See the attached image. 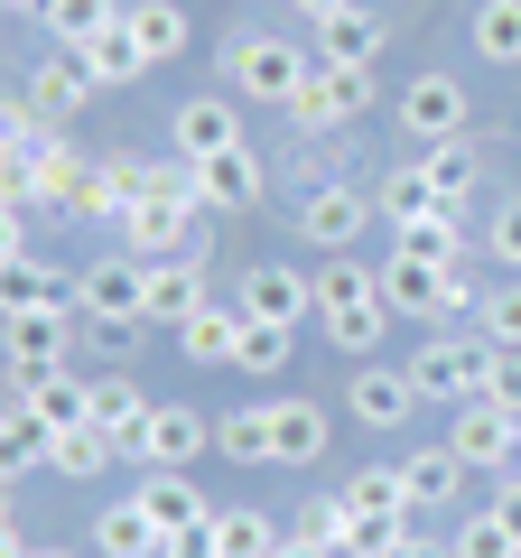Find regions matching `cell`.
<instances>
[{"mask_svg": "<svg viewBox=\"0 0 521 558\" xmlns=\"http://www.w3.org/2000/svg\"><path fill=\"white\" fill-rule=\"evenodd\" d=\"M223 75H233V94H252V102H299V84L317 75V47H299V38H270V28H242V38H223Z\"/></svg>", "mask_w": 521, "mask_h": 558, "instance_id": "1", "label": "cell"}, {"mask_svg": "<svg viewBox=\"0 0 521 558\" xmlns=\"http://www.w3.org/2000/svg\"><path fill=\"white\" fill-rule=\"evenodd\" d=\"M186 186H196V205H215V215H252L260 205V159L252 149H215V159H178Z\"/></svg>", "mask_w": 521, "mask_h": 558, "instance_id": "11", "label": "cell"}, {"mask_svg": "<svg viewBox=\"0 0 521 558\" xmlns=\"http://www.w3.org/2000/svg\"><path fill=\"white\" fill-rule=\"evenodd\" d=\"M75 57H84V75H94L102 94H112V84H141L149 65H159L141 38H131V20H121V28H102V38H94V47H75Z\"/></svg>", "mask_w": 521, "mask_h": 558, "instance_id": "24", "label": "cell"}, {"mask_svg": "<svg viewBox=\"0 0 521 558\" xmlns=\"http://www.w3.org/2000/svg\"><path fill=\"white\" fill-rule=\"evenodd\" d=\"M0 521H10V484H0Z\"/></svg>", "mask_w": 521, "mask_h": 558, "instance_id": "58", "label": "cell"}, {"mask_svg": "<svg viewBox=\"0 0 521 558\" xmlns=\"http://www.w3.org/2000/svg\"><path fill=\"white\" fill-rule=\"evenodd\" d=\"M47 447H57V428H47L38 410H10L0 418V484H20L28 465H47Z\"/></svg>", "mask_w": 521, "mask_h": 558, "instance_id": "31", "label": "cell"}, {"mask_svg": "<svg viewBox=\"0 0 521 558\" xmlns=\"http://www.w3.org/2000/svg\"><path fill=\"white\" fill-rule=\"evenodd\" d=\"M289 363V326H260V317H242V336H233V373H280Z\"/></svg>", "mask_w": 521, "mask_h": 558, "instance_id": "39", "label": "cell"}, {"mask_svg": "<svg viewBox=\"0 0 521 558\" xmlns=\"http://www.w3.org/2000/svg\"><path fill=\"white\" fill-rule=\"evenodd\" d=\"M102 178H112V196H121V215H131V205H141L149 186H159V168H149V159H102Z\"/></svg>", "mask_w": 521, "mask_h": 558, "instance_id": "46", "label": "cell"}, {"mask_svg": "<svg viewBox=\"0 0 521 558\" xmlns=\"http://www.w3.org/2000/svg\"><path fill=\"white\" fill-rule=\"evenodd\" d=\"M10 410H20V400H0V418H10Z\"/></svg>", "mask_w": 521, "mask_h": 558, "instance_id": "59", "label": "cell"}, {"mask_svg": "<svg viewBox=\"0 0 521 558\" xmlns=\"http://www.w3.org/2000/svg\"><path fill=\"white\" fill-rule=\"evenodd\" d=\"M494 512H502V521H512V531H521V484H512V494H502V502H494Z\"/></svg>", "mask_w": 521, "mask_h": 558, "instance_id": "55", "label": "cell"}, {"mask_svg": "<svg viewBox=\"0 0 521 558\" xmlns=\"http://www.w3.org/2000/svg\"><path fill=\"white\" fill-rule=\"evenodd\" d=\"M307 47H317V75H326V65H373L381 57V20H373V10H336V20L307 28Z\"/></svg>", "mask_w": 521, "mask_h": 558, "instance_id": "23", "label": "cell"}, {"mask_svg": "<svg viewBox=\"0 0 521 558\" xmlns=\"http://www.w3.org/2000/svg\"><path fill=\"white\" fill-rule=\"evenodd\" d=\"M84 317L102 326V336H131V326H149V260L141 252H102L84 260Z\"/></svg>", "mask_w": 521, "mask_h": 558, "instance_id": "5", "label": "cell"}, {"mask_svg": "<svg viewBox=\"0 0 521 558\" xmlns=\"http://www.w3.org/2000/svg\"><path fill=\"white\" fill-rule=\"evenodd\" d=\"M381 317H391V307L373 299V307H326L317 326H326V344H336V354H373V344H381Z\"/></svg>", "mask_w": 521, "mask_h": 558, "instance_id": "40", "label": "cell"}, {"mask_svg": "<svg viewBox=\"0 0 521 558\" xmlns=\"http://www.w3.org/2000/svg\"><path fill=\"white\" fill-rule=\"evenodd\" d=\"M28 558H75V549H28Z\"/></svg>", "mask_w": 521, "mask_h": 558, "instance_id": "57", "label": "cell"}, {"mask_svg": "<svg viewBox=\"0 0 521 558\" xmlns=\"http://www.w3.org/2000/svg\"><path fill=\"white\" fill-rule=\"evenodd\" d=\"M420 178L438 186V205H465V196H475V149H465V140H428Z\"/></svg>", "mask_w": 521, "mask_h": 558, "instance_id": "37", "label": "cell"}, {"mask_svg": "<svg viewBox=\"0 0 521 558\" xmlns=\"http://www.w3.org/2000/svg\"><path fill=\"white\" fill-rule=\"evenodd\" d=\"M233 336H242V307H223V299H205L196 317L178 326V354H186V363H233Z\"/></svg>", "mask_w": 521, "mask_h": 558, "instance_id": "29", "label": "cell"}, {"mask_svg": "<svg viewBox=\"0 0 521 558\" xmlns=\"http://www.w3.org/2000/svg\"><path fill=\"white\" fill-rule=\"evenodd\" d=\"M299 539H317V549H336V539H344V494L307 502V512H299Z\"/></svg>", "mask_w": 521, "mask_h": 558, "instance_id": "47", "label": "cell"}, {"mask_svg": "<svg viewBox=\"0 0 521 558\" xmlns=\"http://www.w3.org/2000/svg\"><path fill=\"white\" fill-rule=\"evenodd\" d=\"M215 457H223V465H270V400H260V410H223V418H215Z\"/></svg>", "mask_w": 521, "mask_h": 558, "instance_id": "33", "label": "cell"}, {"mask_svg": "<svg viewBox=\"0 0 521 558\" xmlns=\"http://www.w3.org/2000/svg\"><path fill=\"white\" fill-rule=\"evenodd\" d=\"M307 279H317V317H326V307H373L381 299V270H363L354 252H326Z\"/></svg>", "mask_w": 521, "mask_h": 558, "instance_id": "27", "label": "cell"}, {"mask_svg": "<svg viewBox=\"0 0 521 558\" xmlns=\"http://www.w3.org/2000/svg\"><path fill=\"white\" fill-rule=\"evenodd\" d=\"M373 205H381V223H410V215H428V205H438V186H428L420 168H391V178L373 186Z\"/></svg>", "mask_w": 521, "mask_h": 558, "instance_id": "42", "label": "cell"}, {"mask_svg": "<svg viewBox=\"0 0 521 558\" xmlns=\"http://www.w3.org/2000/svg\"><path fill=\"white\" fill-rule=\"evenodd\" d=\"M10 336V373H57L65 344H75V307H28V317H0Z\"/></svg>", "mask_w": 521, "mask_h": 558, "instance_id": "13", "label": "cell"}, {"mask_svg": "<svg viewBox=\"0 0 521 558\" xmlns=\"http://www.w3.org/2000/svg\"><path fill=\"white\" fill-rule=\"evenodd\" d=\"M168 140H178V159H215V149H242V112H233L223 94H196V102H178Z\"/></svg>", "mask_w": 521, "mask_h": 558, "instance_id": "19", "label": "cell"}, {"mask_svg": "<svg viewBox=\"0 0 521 558\" xmlns=\"http://www.w3.org/2000/svg\"><path fill=\"white\" fill-rule=\"evenodd\" d=\"M484 400L521 418V354H512V344H502V354H494V381H484Z\"/></svg>", "mask_w": 521, "mask_h": 558, "instance_id": "49", "label": "cell"}, {"mask_svg": "<svg viewBox=\"0 0 521 558\" xmlns=\"http://www.w3.org/2000/svg\"><path fill=\"white\" fill-rule=\"evenodd\" d=\"M28 307H75L84 317V279L57 270V260H38V252H20L0 270V317H28Z\"/></svg>", "mask_w": 521, "mask_h": 558, "instance_id": "10", "label": "cell"}, {"mask_svg": "<svg viewBox=\"0 0 521 558\" xmlns=\"http://www.w3.org/2000/svg\"><path fill=\"white\" fill-rule=\"evenodd\" d=\"M141 502H149V521H159L168 539H196L205 521L223 512V502H205L196 484H186V465H149V475H141Z\"/></svg>", "mask_w": 521, "mask_h": 558, "instance_id": "15", "label": "cell"}, {"mask_svg": "<svg viewBox=\"0 0 521 558\" xmlns=\"http://www.w3.org/2000/svg\"><path fill=\"white\" fill-rule=\"evenodd\" d=\"M0 558H28V539H20V521H0Z\"/></svg>", "mask_w": 521, "mask_h": 558, "instance_id": "54", "label": "cell"}, {"mask_svg": "<svg viewBox=\"0 0 521 558\" xmlns=\"http://www.w3.org/2000/svg\"><path fill=\"white\" fill-rule=\"evenodd\" d=\"M84 178H94V168H84L75 149H65V140H47L38 159H28V186H38V205H57V215H75V196H84Z\"/></svg>", "mask_w": 521, "mask_h": 558, "instance_id": "30", "label": "cell"}, {"mask_svg": "<svg viewBox=\"0 0 521 558\" xmlns=\"http://www.w3.org/2000/svg\"><path fill=\"white\" fill-rule=\"evenodd\" d=\"M447 270H457V260H447ZM447 270L438 260L391 252L381 260V307H391V317H447Z\"/></svg>", "mask_w": 521, "mask_h": 558, "instance_id": "18", "label": "cell"}, {"mask_svg": "<svg viewBox=\"0 0 521 558\" xmlns=\"http://www.w3.org/2000/svg\"><path fill=\"white\" fill-rule=\"evenodd\" d=\"M484 336H494V344H512V354H521V270L484 289Z\"/></svg>", "mask_w": 521, "mask_h": 558, "instance_id": "45", "label": "cell"}, {"mask_svg": "<svg viewBox=\"0 0 521 558\" xmlns=\"http://www.w3.org/2000/svg\"><path fill=\"white\" fill-rule=\"evenodd\" d=\"M10 400H20V410H38L47 428H84V418H94V381L84 373H10Z\"/></svg>", "mask_w": 521, "mask_h": 558, "instance_id": "14", "label": "cell"}, {"mask_svg": "<svg viewBox=\"0 0 521 558\" xmlns=\"http://www.w3.org/2000/svg\"><path fill=\"white\" fill-rule=\"evenodd\" d=\"M410 539V512H354L344 502V539H336V558H391Z\"/></svg>", "mask_w": 521, "mask_h": 558, "instance_id": "35", "label": "cell"}, {"mask_svg": "<svg viewBox=\"0 0 521 558\" xmlns=\"http://www.w3.org/2000/svg\"><path fill=\"white\" fill-rule=\"evenodd\" d=\"M373 112V65H326V75L299 84V102H289V121L299 131H344V121Z\"/></svg>", "mask_w": 521, "mask_h": 558, "instance_id": "7", "label": "cell"}, {"mask_svg": "<svg viewBox=\"0 0 521 558\" xmlns=\"http://www.w3.org/2000/svg\"><path fill=\"white\" fill-rule=\"evenodd\" d=\"M336 10H354V0H299V20L317 28V20H336Z\"/></svg>", "mask_w": 521, "mask_h": 558, "instance_id": "53", "label": "cell"}, {"mask_svg": "<svg viewBox=\"0 0 521 558\" xmlns=\"http://www.w3.org/2000/svg\"><path fill=\"white\" fill-rule=\"evenodd\" d=\"M326 410L317 400H270V465H317L326 457Z\"/></svg>", "mask_w": 521, "mask_h": 558, "instance_id": "21", "label": "cell"}, {"mask_svg": "<svg viewBox=\"0 0 521 558\" xmlns=\"http://www.w3.org/2000/svg\"><path fill=\"white\" fill-rule=\"evenodd\" d=\"M270 558H336V549H317V539H299V531H289V539H280Z\"/></svg>", "mask_w": 521, "mask_h": 558, "instance_id": "52", "label": "cell"}, {"mask_svg": "<svg viewBox=\"0 0 521 558\" xmlns=\"http://www.w3.org/2000/svg\"><path fill=\"white\" fill-rule=\"evenodd\" d=\"M205 447H215V418L196 400H149L131 428H112V457H131V465H196Z\"/></svg>", "mask_w": 521, "mask_h": 558, "instance_id": "2", "label": "cell"}, {"mask_svg": "<svg viewBox=\"0 0 521 558\" xmlns=\"http://www.w3.org/2000/svg\"><path fill=\"white\" fill-rule=\"evenodd\" d=\"M47 465H57V475H75V484H94L102 465H112V428H94V418H84V428H57Z\"/></svg>", "mask_w": 521, "mask_h": 558, "instance_id": "38", "label": "cell"}, {"mask_svg": "<svg viewBox=\"0 0 521 558\" xmlns=\"http://www.w3.org/2000/svg\"><path fill=\"white\" fill-rule=\"evenodd\" d=\"M457 484H465V457H457V447H420V457H401L410 512H420V502H457Z\"/></svg>", "mask_w": 521, "mask_h": 558, "instance_id": "28", "label": "cell"}, {"mask_svg": "<svg viewBox=\"0 0 521 558\" xmlns=\"http://www.w3.org/2000/svg\"><path fill=\"white\" fill-rule=\"evenodd\" d=\"M121 20H131V38H141L149 47V57H186V38H196V28H186V10H178V0H131V10H121Z\"/></svg>", "mask_w": 521, "mask_h": 558, "instance_id": "32", "label": "cell"}, {"mask_svg": "<svg viewBox=\"0 0 521 558\" xmlns=\"http://www.w3.org/2000/svg\"><path fill=\"white\" fill-rule=\"evenodd\" d=\"M10 10H28V20H47V0H10Z\"/></svg>", "mask_w": 521, "mask_h": 558, "instance_id": "56", "label": "cell"}, {"mask_svg": "<svg viewBox=\"0 0 521 558\" xmlns=\"http://www.w3.org/2000/svg\"><path fill=\"white\" fill-rule=\"evenodd\" d=\"M457 558H521V531L494 512V502H484L475 521H457Z\"/></svg>", "mask_w": 521, "mask_h": 558, "instance_id": "41", "label": "cell"}, {"mask_svg": "<svg viewBox=\"0 0 521 558\" xmlns=\"http://www.w3.org/2000/svg\"><path fill=\"white\" fill-rule=\"evenodd\" d=\"M475 57L484 65H521V0H475Z\"/></svg>", "mask_w": 521, "mask_h": 558, "instance_id": "34", "label": "cell"}, {"mask_svg": "<svg viewBox=\"0 0 521 558\" xmlns=\"http://www.w3.org/2000/svg\"><path fill=\"white\" fill-rule=\"evenodd\" d=\"M0 168H10V140H0Z\"/></svg>", "mask_w": 521, "mask_h": 558, "instance_id": "60", "label": "cell"}, {"mask_svg": "<svg viewBox=\"0 0 521 558\" xmlns=\"http://www.w3.org/2000/svg\"><path fill=\"white\" fill-rule=\"evenodd\" d=\"M20 215H28V205H0V270L28 252V223H20Z\"/></svg>", "mask_w": 521, "mask_h": 558, "instance_id": "50", "label": "cell"}, {"mask_svg": "<svg viewBox=\"0 0 521 558\" xmlns=\"http://www.w3.org/2000/svg\"><path fill=\"white\" fill-rule=\"evenodd\" d=\"M447 447L465 457V475L521 465V428H512V410H494V400H465V410H457V428H447Z\"/></svg>", "mask_w": 521, "mask_h": 558, "instance_id": "9", "label": "cell"}, {"mask_svg": "<svg viewBox=\"0 0 521 558\" xmlns=\"http://www.w3.org/2000/svg\"><path fill=\"white\" fill-rule=\"evenodd\" d=\"M484 242H494V260H502V270H521V196H512V205H494Z\"/></svg>", "mask_w": 521, "mask_h": 558, "instance_id": "48", "label": "cell"}, {"mask_svg": "<svg viewBox=\"0 0 521 558\" xmlns=\"http://www.w3.org/2000/svg\"><path fill=\"white\" fill-rule=\"evenodd\" d=\"M344 502H354V512H410L401 465H363V475H344Z\"/></svg>", "mask_w": 521, "mask_h": 558, "instance_id": "43", "label": "cell"}, {"mask_svg": "<svg viewBox=\"0 0 521 558\" xmlns=\"http://www.w3.org/2000/svg\"><path fill=\"white\" fill-rule=\"evenodd\" d=\"M121 252H141V260L196 252V186H186V168H159V186L121 215Z\"/></svg>", "mask_w": 521, "mask_h": 558, "instance_id": "3", "label": "cell"}, {"mask_svg": "<svg viewBox=\"0 0 521 558\" xmlns=\"http://www.w3.org/2000/svg\"><path fill=\"white\" fill-rule=\"evenodd\" d=\"M149 400H141V381L131 373H94V428H131Z\"/></svg>", "mask_w": 521, "mask_h": 558, "instance_id": "44", "label": "cell"}, {"mask_svg": "<svg viewBox=\"0 0 521 558\" xmlns=\"http://www.w3.org/2000/svg\"><path fill=\"white\" fill-rule=\"evenodd\" d=\"M94 549H102V558H168V531L149 521V502H141V494H121V502H102Z\"/></svg>", "mask_w": 521, "mask_h": 558, "instance_id": "20", "label": "cell"}, {"mask_svg": "<svg viewBox=\"0 0 521 558\" xmlns=\"http://www.w3.org/2000/svg\"><path fill=\"white\" fill-rule=\"evenodd\" d=\"M205 549L215 558H270L280 531H270V512H252V502H223V512L205 521Z\"/></svg>", "mask_w": 521, "mask_h": 558, "instance_id": "25", "label": "cell"}, {"mask_svg": "<svg viewBox=\"0 0 521 558\" xmlns=\"http://www.w3.org/2000/svg\"><path fill=\"white\" fill-rule=\"evenodd\" d=\"M233 307H242V317H260V326H289V336H299V326L317 317V279L289 270V260H260V270H242Z\"/></svg>", "mask_w": 521, "mask_h": 558, "instance_id": "6", "label": "cell"}, {"mask_svg": "<svg viewBox=\"0 0 521 558\" xmlns=\"http://www.w3.org/2000/svg\"><path fill=\"white\" fill-rule=\"evenodd\" d=\"M196 307H205V242H196V252H178V260H149V326L178 336Z\"/></svg>", "mask_w": 521, "mask_h": 558, "instance_id": "17", "label": "cell"}, {"mask_svg": "<svg viewBox=\"0 0 521 558\" xmlns=\"http://www.w3.org/2000/svg\"><path fill=\"white\" fill-rule=\"evenodd\" d=\"M494 336H428L420 354H410V381H420V400H484V381H494Z\"/></svg>", "mask_w": 521, "mask_h": 558, "instance_id": "4", "label": "cell"}, {"mask_svg": "<svg viewBox=\"0 0 521 558\" xmlns=\"http://www.w3.org/2000/svg\"><path fill=\"white\" fill-rule=\"evenodd\" d=\"M391 558H457V539H401Z\"/></svg>", "mask_w": 521, "mask_h": 558, "instance_id": "51", "label": "cell"}, {"mask_svg": "<svg viewBox=\"0 0 521 558\" xmlns=\"http://www.w3.org/2000/svg\"><path fill=\"white\" fill-rule=\"evenodd\" d=\"M373 215H381V205L363 196V186H307V196H299L307 252H354V242L373 233Z\"/></svg>", "mask_w": 521, "mask_h": 558, "instance_id": "8", "label": "cell"}, {"mask_svg": "<svg viewBox=\"0 0 521 558\" xmlns=\"http://www.w3.org/2000/svg\"><path fill=\"white\" fill-rule=\"evenodd\" d=\"M465 121H475V102H465L457 75H410V84H401V131H420V140H465Z\"/></svg>", "mask_w": 521, "mask_h": 558, "instance_id": "12", "label": "cell"}, {"mask_svg": "<svg viewBox=\"0 0 521 558\" xmlns=\"http://www.w3.org/2000/svg\"><path fill=\"white\" fill-rule=\"evenodd\" d=\"M391 252H410V260H465V233H457V205H428V215H410V223H391Z\"/></svg>", "mask_w": 521, "mask_h": 558, "instance_id": "26", "label": "cell"}, {"mask_svg": "<svg viewBox=\"0 0 521 558\" xmlns=\"http://www.w3.org/2000/svg\"><path fill=\"white\" fill-rule=\"evenodd\" d=\"M102 28H121V0H47V38L57 47H94Z\"/></svg>", "mask_w": 521, "mask_h": 558, "instance_id": "36", "label": "cell"}, {"mask_svg": "<svg viewBox=\"0 0 521 558\" xmlns=\"http://www.w3.org/2000/svg\"><path fill=\"white\" fill-rule=\"evenodd\" d=\"M344 410L363 418V428H401L410 410H420V381H410V363L391 373V363H363L354 381H344Z\"/></svg>", "mask_w": 521, "mask_h": 558, "instance_id": "16", "label": "cell"}, {"mask_svg": "<svg viewBox=\"0 0 521 558\" xmlns=\"http://www.w3.org/2000/svg\"><path fill=\"white\" fill-rule=\"evenodd\" d=\"M84 94H102V84L84 75V57H75V47H57V57H38V65H28V102H38L47 121L84 112Z\"/></svg>", "mask_w": 521, "mask_h": 558, "instance_id": "22", "label": "cell"}]
</instances>
